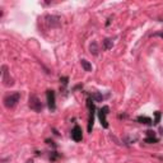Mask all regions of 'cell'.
<instances>
[{
  "mask_svg": "<svg viewBox=\"0 0 163 163\" xmlns=\"http://www.w3.org/2000/svg\"><path fill=\"white\" fill-rule=\"evenodd\" d=\"M105 47L106 49H111L112 47V40H110V38H107V40H105Z\"/></svg>",
  "mask_w": 163,
  "mask_h": 163,
  "instance_id": "9c48e42d",
  "label": "cell"
},
{
  "mask_svg": "<svg viewBox=\"0 0 163 163\" xmlns=\"http://www.w3.org/2000/svg\"><path fill=\"white\" fill-rule=\"evenodd\" d=\"M19 98H20V94L19 93H11L9 96H7L4 98V105L5 107L8 108H13L17 103L19 102Z\"/></svg>",
  "mask_w": 163,
  "mask_h": 163,
  "instance_id": "6da1fadb",
  "label": "cell"
},
{
  "mask_svg": "<svg viewBox=\"0 0 163 163\" xmlns=\"http://www.w3.org/2000/svg\"><path fill=\"white\" fill-rule=\"evenodd\" d=\"M80 64H82V66L84 68L85 72H91V70H92V65L88 63L87 60H80Z\"/></svg>",
  "mask_w": 163,
  "mask_h": 163,
  "instance_id": "8992f818",
  "label": "cell"
},
{
  "mask_svg": "<svg viewBox=\"0 0 163 163\" xmlns=\"http://www.w3.org/2000/svg\"><path fill=\"white\" fill-rule=\"evenodd\" d=\"M47 101H49V107L51 110L55 108V93L54 91H47Z\"/></svg>",
  "mask_w": 163,
  "mask_h": 163,
  "instance_id": "277c9868",
  "label": "cell"
},
{
  "mask_svg": "<svg viewBox=\"0 0 163 163\" xmlns=\"http://www.w3.org/2000/svg\"><path fill=\"white\" fill-rule=\"evenodd\" d=\"M102 98H103V97L101 96V94H98V93L94 94V99H97V101H102Z\"/></svg>",
  "mask_w": 163,
  "mask_h": 163,
  "instance_id": "30bf717a",
  "label": "cell"
},
{
  "mask_svg": "<svg viewBox=\"0 0 163 163\" xmlns=\"http://www.w3.org/2000/svg\"><path fill=\"white\" fill-rule=\"evenodd\" d=\"M89 50H91V52L93 55H97V51H98V50H97V43L96 42H93L91 45V47H89Z\"/></svg>",
  "mask_w": 163,
  "mask_h": 163,
  "instance_id": "52a82bcc",
  "label": "cell"
},
{
  "mask_svg": "<svg viewBox=\"0 0 163 163\" xmlns=\"http://www.w3.org/2000/svg\"><path fill=\"white\" fill-rule=\"evenodd\" d=\"M107 111H108V107H103L99 111L101 121H102V124H103V126H105V127H107V121H106V115H107Z\"/></svg>",
  "mask_w": 163,
  "mask_h": 163,
  "instance_id": "5b68a950",
  "label": "cell"
},
{
  "mask_svg": "<svg viewBox=\"0 0 163 163\" xmlns=\"http://www.w3.org/2000/svg\"><path fill=\"white\" fill-rule=\"evenodd\" d=\"M138 121H140L141 124H152V120L148 118V117H139Z\"/></svg>",
  "mask_w": 163,
  "mask_h": 163,
  "instance_id": "ba28073f",
  "label": "cell"
},
{
  "mask_svg": "<svg viewBox=\"0 0 163 163\" xmlns=\"http://www.w3.org/2000/svg\"><path fill=\"white\" fill-rule=\"evenodd\" d=\"M29 107L32 110H34V111H41V110H42V105H41V102L38 101L36 96L29 97Z\"/></svg>",
  "mask_w": 163,
  "mask_h": 163,
  "instance_id": "7a4b0ae2",
  "label": "cell"
},
{
  "mask_svg": "<svg viewBox=\"0 0 163 163\" xmlns=\"http://www.w3.org/2000/svg\"><path fill=\"white\" fill-rule=\"evenodd\" d=\"M72 138L74 139L75 141H80L82 140V130L79 126H75L72 131Z\"/></svg>",
  "mask_w": 163,
  "mask_h": 163,
  "instance_id": "3957f363",
  "label": "cell"
},
{
  "mask_svg": "<svg viewBox=\"0 0 163 163\" xmlns=\"http://www.w3.org/2000/svg\"><path fill=\"white\" fill-rule=\"evenodd\" d=\"M27 163H33V161H32V159H28Z\"/></svg>",
  "mask_w": 163,
  "mask_h": 163,
  "instance_id": "8fae6325",
  "label": "cell"
}]
</instances>
